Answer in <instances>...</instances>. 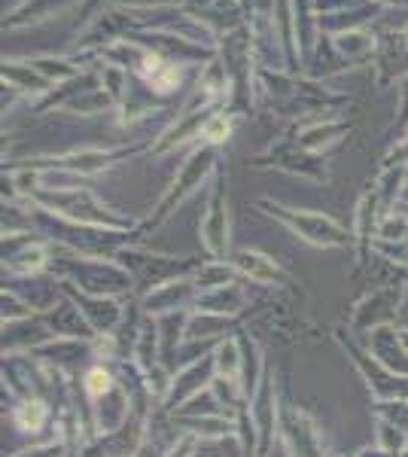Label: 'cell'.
Segmentation results:
<instances>
[{
	"mask_svg": "<svg viewBox=\"0 0 408 457\" xmlns=\"http://www.w3.org/2000/svg\"><path fill=\"white\" fill-rule=\"evenodd\" d=\"M88 381H92V390H95V394H98L101 387H107V375H101V372H95Z\"/></svg>",
	"mask_w": 408,
	"mask_h": 457,
	"instance_id": "1",
	"label": "cell"
}]
</instances>
